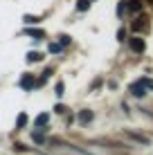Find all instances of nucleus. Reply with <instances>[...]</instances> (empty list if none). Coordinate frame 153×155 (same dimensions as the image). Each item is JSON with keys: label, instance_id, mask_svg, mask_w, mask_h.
<instances>
[{"label": "nucleus", "instance_id": "obj_1", "mask_svg": "<svg viewBox=\"0 0 153 155\" xmlns=\"http://www.w3.org/2000/svg\"><path fill=\"white\" fill-rule=\"evenodd\" d=\"M131 94H135V97H144L149 90H153V81L151 79H140V81H135V83H131Z\"/></svg>", "mask_w": 153, "mask_h": 155}, {"label": "nucleus", "instance_id": "obj_2", "mask_svg": "<svg viewBox=\"0 0 153 155\" xmlns=\"http://www.w3.org/2000/svg\"><path fill=\"white\" fill-rule=\"evenodd\" d=\"M92 119H95V113H92V110H79V115H77V121H79V124H90Z\"/></svg>", "mask_w": 153, "mask_h": 155}, {"label": "nucleus", "instance_id": "obj_3", "mask_svg": "<svg viewBox=\"0 0 153 155\" xmlns=\"http://www.w3.org/2000/svg\"><path fill=\"white\" fill-rule=\"evenodd\" d=\"M20 88H23V90H32V88H36L34 77H32V74H23V77H20Z\"/></svg>", "mask_w": 153, "mask_h": 155}, {"label": "nucleus", "instance_id": "obj_4", "mask_svg": "<svg viewBox=\"0 0 153 155\" xmlns=\"http://www.w3.org/2000/svg\"><path fill=\"white\" fill-rule=\"evenodd\" d=\"M131 50L138 52V54L144 52V41H142V38H131Z\"/></svg>", "mask_w": 153, "mask_h": 155}, {"label": "nucleus", "instance_id": "obj_5", "mask_svg": "<svg viewBox=\"0 0 153 155\" xmlns=\"http://www.w3.org/2000/svg\"><path fill=\"white\" fill-rule=\"evenodd\" d=\"M25 34L32 36V38H36V41L45 38V31H43V29H25Z\"/></svg>", "mask_w": 153, "mask_h": 155}, {"label": "nucleus", "instance_id": "obj_6", "mask_svg": "<svg viewBox=\"0 0 153 155\" xmlns=\"http://www.w3.org/2000/svg\"><path fill=\"white\" fill-rule=\"evenodd\" d=\"M128 137H131L133 142H140V144H149V137L140 135V133H133V130H128Z\"/></svg>", "mask_w": 153, "mask_h": 155}, {"label": "nucleus", "instance_id": "obj_7", "mask_svg": "<svg viewBox=\"0 0 153 155\" xmlns=\"http://www.w3.org/2000/svg\"><path fill=\"white\" fill-rule=\"evenodd\" d=\"M146 27H149V25H146V18H144V16H140V18H138V23L133 25V31H144Z\"/></svg>", "mask_w": 153, "mask_h": 155}, {"label": "nucleus", "instance_id": "obj_8", "mask_svg": "<svg viewBox=\"0 0 153 155\" xmlns=\"http://www.w3.org/2000/svg\"><path fill=\"white\" fill-rule=\"evenodd\" d=\"M27 121H29V117L25 113H20L18 117H16V128H25V126H27Z\"/></svg>", "mask_w": 153, "mask_h": 155}, {"label": "nucleus", "instance_id": "obj_9", "mask_svg": "<svg viewBox=\"0 0 153 155\" xmlns=\"http://www.w3.org/2000/svg\"><path fill=\"white\" fill-rule=\"evenodd\" d=\"M27 61H29V63H38V61H43V54H41V52H29V54H27Z\"/></svg>", "mask_w": 153, "mask_h": 155}, {"label": "nucleus", "instance_id": "obj_10", "mask_svg": "<svg viewBox=\"0 0 153 155\" xmlns=\"http://www.w3.org/2000/svg\"><path fill=\"white\" fill-rule=\"evenodd\" d=\"M128 9H131V14H138L140 9H142L140 0H128Z\"/></svg>", "mask_w": 153, "mask_h": 155}, {"label": "nucleus", "instance_id": "obj_11", "mask_svg": "<svg viewBox=\"0 0 153 155\" xmlns=\"http://www.w3.org/2000/svg\"><path fill=\"white\" fill-rule=\"evenodd\" d=\"M32 140H34L36 144H45V135L41 130H34V133H32Z\"/></svg>", "mask_w": 153, "mask_h": 155}, {"label": "nucleus", "instance_id": "obj_12", "mask_svg": "<svg viewBox=\"0 0 153 155\" xmlns=\"http://www.w3.org/2000/svg\"><path fill=\"white\" fill-rule=\"evenodd\" d=\"M77 9L79 12H88L90 9V0H77Z\"/></svg>", "mask_w": 153, "mask_h": 155}, {"label": "nucleus", "instance_id": "obj_13", "mask_svg": "<svg viewBox=\"0 0 153 155\" xmlns=\"http://www.w3.org/2000/svg\"><path fill=\"white\" fill-rule=\"evenodd\" d=\"M47 121H50V115H45V113H43V115H38V117H36V126H38V128H41V126H45V124H47Z\"/></svg>", "mask_w": 153, "mask_h": 155}, {"label": "nucleus", "instance_id": "obj_14", "mask_svg": "<svg viewBox=\"0 0 153 155\" xmlns=\"http://www.w3.org/2000/svg\"><path fill=\"white\" fill-rule=\"evenodd\" d=\"M61 43H50V47H47V50H50V54H59V52H61Z\"/></svg>", "mask_w": 153, "mask_h": 155}, {"label": "nucleus", "instance_id": "obj_15", "mask_svg": "<svg viewBox=\"0 0 153 155\" xmlns=\"http://www.w3.org/2000/svg\"><path fill=\"white\" fill-rule=\"evenodd\" d=\"M59 43H61L63 47H65V45H70V36H68V34H61V36H59Z\"/></svg>", "mask_w": 153, "mask_h": 155}, {"label": "nucleus", "instance_id": "obj_16", "mask_svg": "<svg viewBox=\"0 0 153 155\" xmlns=\"http://www.w3.org/2000/svg\"><path fill=\"white\" fill-rule=\"evenodd\" d=\"M54 90H56V94L61 97V94L65 92V85H63V81H59V83H56V88H54Z\"/></svg>", "mask_w": 153, "mask_h": 155}, {"label": "nucleus", "instance_id": "obj_17", "mask_svg": "<svg viewBox=\"0 0 153 155\" xmlns=\"http://www.w3.org/2000/svg\"><path fill=\"white\" fill-rule=\"evenodd\" d=\"M25 23H27V25H34V23H38V18H36V16H25Z\"/></svg>", "mask_w": 153, "mask_h": 155}, {"label": "nucleus", "instance_id": "obj_18", "mask_svg": "<svg viewBox=\"0 0 153 155\" xmlns=\"http://www.w3.org/2000/svg\"><path fill=\"white\" fill-rule=\"evenodd\" d=\"M54 110H56V113H59V115H63V113H65L68 108H65V106H61V104H56V106H54Z\"/></svg>", "mask_w": 153, "mask_h": 155}, {"label": "nucleus", "instance_id": "obj_19", "mask_svg": "<svg viewBox=\"0 0 153 155\" xmlns=\"http://www.w3.org/2000/svg\"><path fill=\"white\" fill-rule=\"evenodd\" d=\"M126 38V29H119L117 31V41H124Z\"/></svg>", "mask_w": 153, "mask_h": 155}]
</instances>
